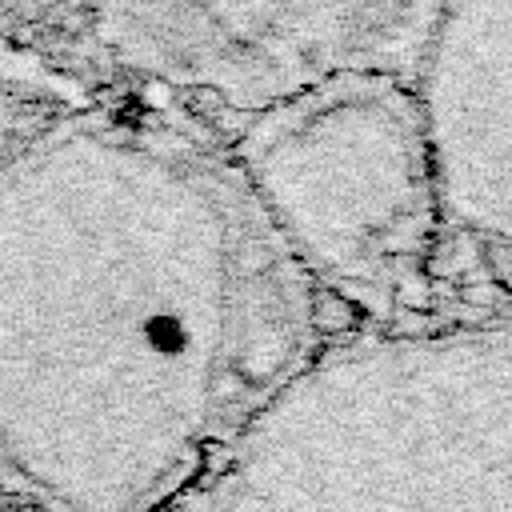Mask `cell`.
<instances>
[{
	"mask_svg": "<svg viewBox=\"0 0 512 512\" xmlns=\"http://www.w3.org/2000/svg\"><path fill=\"white\" fill-rule=\"evenodd\" d=\"M324 304H328V300H324ZM316 316L324 320V328H344L352 312H348V308H340V304H328V312H324V308H316Z\"/></svg>",
	"mask_w": 512,
	"mask_h": 512,
	"instance_id": "1",
	"label": "cell"
}]
</instances>
